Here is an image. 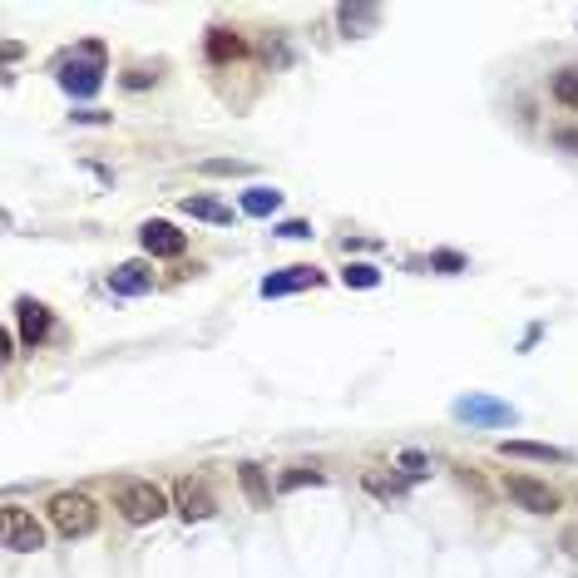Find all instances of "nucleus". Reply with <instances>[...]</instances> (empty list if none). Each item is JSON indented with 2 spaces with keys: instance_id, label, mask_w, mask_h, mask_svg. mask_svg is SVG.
I'll return each instance as SVG.
<instances>
[{
  "instance_id": "1",
  "label": "nucleus",
  "mask_w": 578,
  "mask_h": 578,
  "mask_svg": "<svg viewBox=\"0 0 578 578\" xmlns=\"http://www.w3.org/2000/svg\"><path fill=\"white\" fill-rule=\"evenodd\" d=\"M114 504H119V514H124L129 524H154V519L168 514V495L154 485V480H124L119 495H114Z\"/></svg>"
},
{
  "instance_id": "2",
  "label": "nucleus",
  "mask_w": 578,
  "mask_h": 578,
  "mask_svg": "<svg viewBox=\"0 0 578 578\" xmlns=\"http://www.w3.org/2000/svg\"><path fill=\"white\" fill-rule=\"evenodd\" d=\"M99 84H104V45L89 40V45H80V60L60 65V89L75 99H89V94H99Z\"/></svg>"
},
{
  "instance_id": "3",
  "label": "nucleus",
  "mask_w": 578,
  "mask_h": 578,
  "mask_svg": "<svg viewBox=\"0 0 578 578\" xmlns=\"http://www.w3.org/2000/svg\"><path fill=\"white\" fill-rule=\"evenodd\" d=\"M50 524H55L65 539H84V534H94V524H99V509H94V499H89V495L60 490V495L50 499Z\"/></svg>"
},
{
  "instance_id": "4",
  "label": "nucleus",
  "mask_w": 578,
  "mask_h": 578,
  "mask_svg": "<svg viewBox=\"0 0 578 578\" xmlns=\"http://www.w3.org/2000/svg\"><path fill=\"white\" fill-rule=\"evenodd\" d=\"M0 524H5V549H10V554H35V549H45V524H40L35 514H25L20 504H5Z\"/></svg>"
},
{
  "instance_id": "5",
  "label": "nucleus",
  "mask_w": 578,
  "mask_h": 578,
  "mask_svg": "<svg viewBox=\"0 0 578 578\" xmlns=\"http://www.w3.org/2000/svg\"><path fill=\"white\" fill-rule=\"evenodd\" d=\"M455 420H470V425H514L519 411L509 406V401H495V396H485V391H470V396H460L455 406H450Z\"/></svg>"
},
{
  "instance_id": "6",
  "label": "nucleus",
  "mask_w": 578,
  "mask_h": 578,
  "mask_svg": "<svg viewBox=\"0 0 578 578\" xmlns=\"http://www.w3.org/2000/svg\"><path fill=\"white\" fill-rule=\"evenodd\" d=\"M504 495L529 514H554L559 509V490H549L544 480H529V475H504Z\"/></svg>"
},
{
  "instance_id": "7",
  "label": "nucleus",
  "mask_w": 578,
  "mask_h": 578,
  "mask_svg": "<svg viewBox=\"0 0 578 578\" xmlns=\"http://www.w3.org/2000/svg\"><path fill=\"white\" fill-rule=\"evenodd\" d=\"M307 287H322V272L312 262H297V267H277L262 277V297H292V292H307Z\"/></svg>"
},
{
  "instance_id": "8",
  "label": "nucleus",
  "mask_w": 578,
  "mask_h": 578,
  "mask_svg": "<svg viewBox=\"0 0 578 578\" xmlns=\"http://www.w3.org/2000/svg\"><path fill=\"white\" fill-rule=\"evenodd\" d=\"M173 504H178V514L193 524V519H213L218 514V499L208 495V485L203 480H193V475H183V480H173Z\"/></svg>"
},
{
  "instance_id": "9",
  "label": "nucleus",
  "mask_w": 578,
  "mask_h": 578,
  "mask_svg": "<svg viewBox=\"0 0 578 578\" xmlns=\"http://www.w3.org/2000/svg\"><path fill=\"white\" fill-rule=\"evenodd\" d=\"M139 243H144L149 257H183V252H188V233H178L164 218H149V223L139 228Z\"/></svg>"
},
{
  "instance_id": "10",
  "label": "nucleus",
  "mask_w": 578,
  "mask_h": 578,
  "mask_svg": "<svg viewBox=\"0 0 578 578\" xmlns=\"http://www.w3.org/2000/svg\"><path fill=\"white\" fill-rule=\"evenodd\" d=\"M15 322H20V336H25L30 346H40V341L55 331L50 307H45V302H35V297H15Z\"/></svg>"
},
{
  "instance_id": "11",
  "label": "nucleus",
  "mask_w": 578,
  "mask_h": 578,
  "mask_svg": "<svg viewBox=\"0 0 578 578\" xmlns=\"http://www.w3.org/2000/svg\"><path fill=\"white\" fill-rule=\"evenodd\" d=\"M109 292L114 297H144V292H154V272L144 262H119L109 272Z\"/></svg>"
},
{
  "instance_id": "12",
  "label": "nucleus",
  "mask_w": 578,
  "mask_h": 578,
  "mask_svg": "<svg viewBox=\"0 0 578 578\" xmlns=\"http://www.w3.org/2000/svg\"><path fill=\"white\" fill-rule=\"evenodd\" d=\"M499 455L539 460V465H569V460H574L569 450H559V445H539V440H499Z\"/></svg>"
},
{
  "instance_id": "13",
  "label": "nucleus",
  "mask_w": 578,
  "mask_h": 578,
  "mask_svg": "<svg viewBox=\"0 0 578 578\" xmlns=\"http://www.w3.org/2000/svg\"><path fill=\"white\" fill-rule=\"evenodd\" d=\"M336 25L346 30V40H361V35H371L381 25V5H341Z\"/></svg>"
},
{
  "instance_id": "14",
  "label": "nucleus",
  "mask_w": 578,
  "mask_h": 578,
  "mask_svg": "<svg viewBox=\"0 0 578 578\" xmlns=\"http://www.w3.org/2000/svg\"><path fill=\"white\" fill-rule=\"evenodd\" d=\"M178 208H183L188 218H198V223H218V228H228V223H233V208H228V203H218V198H198V193H188Z\"/></svg>"
},
{
  "instance_id": "15",
  "label": "nucleus",
  "mask_w": 578,
  "mask_h": 578,
  "mask_svg": "<svg viewBox=\"0 0 578 578\" xmlns=\"http://www.w3.org/2000/svg\"><path fill=\"white\" fill-rule=\"evenodd\" d=\"M238 480H243V495H248L252 509H267V504H272V485H267L262 465H252V460H243V465H238Z\"/></svg>"
},
{
  "instance_id": "16",
  "label": "nucleus",
  "mask_w": 578,
  "mask_h": 578,
  "mask_svg": "<svg viewBox=\"0 0 578 578\" xmlns=\"http://www.w3.org/2000/svg\"><path fill=\"white\" fill-rule=\"evenodd\" d=\"M243 50H248V45H243L233 30H223V25L208 30V60H213V65H228V60H238Z\"/></svg>"
},
{
  "instance_id": "17",
  "label": "nucleus",
  "mask_w": 578,
  "mask_h": 578,
  "mask_svg": "<svg viewBox=\"0 0 578 578\" xmlns=\"http://www.w3.org/2000/svg\"><path fill=\"white\" fill-rule=\"evenodd\" d=\"M277 208H282V193L267 188V183H257V188L243 193V213H248V218H272Z\"/></svg>"
},
{
  "instance_id": "18",
  "label": "nucleus",
  "mask_w": 578,
  "mask_h": 578,
  "mask_svg": "<svg viewBox=\"0 0 578 578\" xmlns=\"http://www.w3.org/2000/svg\"><path fill=\"white\" fill-rule=\"evenodd\" d=\"M341 282H346V287L371 292V287L381 282V267H371V262H346V267H341Z\"/></svg>"
},
{
  "instance_id": "19",
  "label": "nucleus",
  "mask_w": 578,
  "mask_h": 578,
  "mask_svg": "<svg viewBox=\"0 0 578 578\" xmlns=\"http://www.w3.org/2000/svg\"><path fill=\"white\" fill-rule=\"evenodd\" d=\"M198 173H208V178H243V173H252V164H243V159H203Z\"/></svg>"
},
{
  "instance_id": "20",
  "label": "nucleus",
  "mask_w": 578,
  "mask_h": 578,
  "mask_svg": "<svg viewBox=\"0 0 578 578\" xmlns=\"http://www.w3.org/2000/svg\"><path fill=\"white\" fill-rule=\"evenodd\" d=\"M554 99L569 104V109H578V65H569V70L554 75Z\"/></svg>"
},
{
  "instance_id": "21",
  "label": "nucleus",
  "mask_w": 578,
  "mask_h": 578,
  "mask_svg": "<svg viewBox=\"0 0 578 578\" xmlns=\"http://www.w3.org/2000/svg\"><path fill=\"white\" fill-rule=\"evenodd\" d=\"M322 480H327L322 470H307V465H297V470H287V475L277 480V490L287 495V490H302V485H322Z\"/></svg>"
},
{
  "instance_id": "22",
  "label": "nucleus",
  "mask_w": 578,
  "mask_h": 578,
  "mask_svg": "<svg viewBox=\"0 0 578 578\" xmlns=\"http://www.w3.org/2000/svg\"><path fill=\"white\" fill-rule=\"evenodd\" d=\"M366 490L381 499H401L406 495V480H381V475H366Z\"/></svg>"
},
{
  "instance_id": "23",
  "label": "nucleus",
  "mask_w": 578,
  "mask_h": 578,
  "mask_svg": "<svg viewBox=\"0 0 578 578\" xmlns=\"http://www.w3.org/2000/svg\"><path fill=\"white\" fill-rule=\"evenodd\" d=\"M272 233H277V238H292V243H302V238H312V223H302V218H287V223H277Z\"/></svg>"
},
{
  "instance_id": "24",
  "label": "nucleus",
  "mask_w": 578,
  "mask_h": 578,
  "mask_svg": "<svg viewBox=\"0 0 578 578\" xmlns=\"http://www.w3.org/2000/svg\"><path fill=\"white\" fill-rule=\"evenodd\" d=\"M430 267H440V272H465V257H460V252H435Z\"/></svg>"
},
{
  "instance_id": "25",
  "label": "nucleus",
  "mask_w": 578,
  "mask_h": 578,
  "mask_svg": "<svg viewBox=\"0 0 578 578\" xmlns=\"http://www.w3.org/2000/svg\"><path fill=\"white\" fill-rule=\"evenodd\" d=\"M425 465H430V460H425L420 450H406V455H401V470H406L411 480H420V475H425Z\"/></svg>"
},
{
  "instance_id": "26",
  "label": "nucleus",
  "mask_w": 578,
  "mask_h": 578,
  "mask_svg": "<svg viewBox=\"0 0 578 578\" xmlns=\"http://www.w3.org/2000/svg\"><path fill=\"white\" fill-rule=\"evenodd\" d=\"M149 84H154L149 70H129V75H124V89H149Z\"/></svg>"
},
{
  "instance_id": "27",
  "label": "nucleus",
  "mask_w": 578,
  "mask_h": 578,
  "mask_svg": "<svg viewBox=\"0 0 578 578\" xmlns=\"http://www.w3.org/2000/svg\"><path fill=\"white\" fill-rule=\"evenodd\" d=\"M75 124H109V114H99V109H80V114H75Z\"/></svg>"
},
{
  "instance_id": "28",
  "label": "nucleus",
  "mask_w": 578,
  "mask_h": 578,
  "mask_svg": "<svg viewBox=\"0 0 578 578\" xmlns=\"http://www.w3.org/2000/svg\"><path fill=\"white\" fill-rule=\"evenodd\" d=\"M0 356H5V361L15 356V331H0Z\"/></svg>"
},
{
  "instance_id": "29",
  "label": "nucleus",
  "mask_w": 578,
  "mask_h": 578,
  "mask_svg": "<svg viewBox=\"0 0 578 578\" xmlns=\"http://www.w3.org/2000/svg\"><path fill=\"white\" fill-rule=\"evenodd\" d=\"M554 139H559V144H564V149H578V134H574V129H559V134H554Z\"/></svg>"
}]
</instances>
